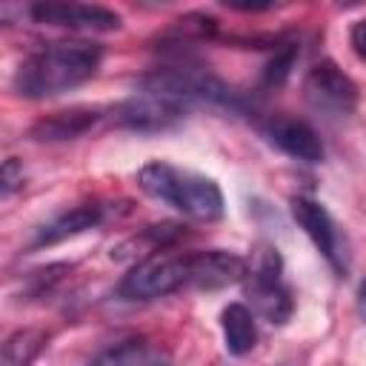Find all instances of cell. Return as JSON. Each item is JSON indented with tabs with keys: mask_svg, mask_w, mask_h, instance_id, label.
<instances>
[{
	"mask_svg": "<svg viewBox=\"0 0 366 366\" xmlns=\"http://www.w3.org/2000/svg\"><path fill=\"white\" fill-rule=\"evenodd\" d=\"M103 46L92 40H54L31 51L14 71V92L20 97H54L86 80L100 69Z\"/></svg>",
	"mask_w": 366,
	"mask_h": 366,
	"instance_id": "6da1fadb",
	"label": "cell"
},
{
	"mask_svg": "<svg viewBox=\"0 0 366 366\" xmlns=\"http://www.w3.org/2000/svg\"><path fill=\"white\" fill-rule=\"evenodd\" d=\"M137 183L146 194L169 203L172 209H177L192 220L212 223L223 214L220 186L212 177L197 174L192 169H180L166 160H152L137 172Z\"/></svg>",
	"mask_w": 366,
	"mask_h": 366,
	"instance_id": "7a4b0ae2",
	"label": "cell"
},
{
	"mask_svg": "<svg viewBox=\"0 0 366 366\" xmlns=\"http://www.w3.org/2000/svg\"><path fill=\"white\" fill-rule=\"evenodd\" d=\"M243 286H246V297L252 300L254 315L277 326L292 317L295 303H292L289 286L283 283V260L274 246H260L254 252V260L249 263Z\"/></svg>",
	"mask_w": 366,
	"mask_h": 366,
	"instance_id": "3957f363",
	"label": "cell"
},
{
	"mask_svg": "<svg viewBox=\"0 0 366 366\" xmlns=\"http://www.w3.org/2000/svg\"><path fill=\"white\" fill-rule=\"evenodd\" d=\"M189 286V254H152L120 280V297L154 300Z\"/></svg>",
	"mask_w": 366,
	"mask_h": 366,
	"instance_id": "277c9868",
	"label": "cell"
},
{
	"mask_svg": "<svg viewBox=\"0 0 366 366\" xmlns=\"http://www.w3.org/2000/svg\"><path fill=\"white\" fill-rule=\"evenodd\" d=\"M292 217L295 223L306 232V237L315 243V249L326 257V263L343 277L349 272V246L343 232L337 229L335 217L329 214V209L312 197H292L289 200Z\"/></svg>",
	"mask_w": 366,
	"mask_h": 366,
	"instance_id": "5b68a950",
	"label": "cell"
},
{
	"mask_svg": "<svg viewBox=\"0 0 366 366\" xmlns=\"http://www.w3.org/2000/svg\"><path fill=\"white\" fill-rule=\"evenodd\" d=\"M303 97L326 120H343L357 106V86L335 63L323 60L315 69H309L303 80Z\"/></svg>",
	"mask_w": 366,
	"mask_h": 366,
	"instance_id": "8992f818",
	"label": "cell"
},
{
	"mask_svg": "<svg viewBox=\"0 0 366 366\" xmlns=\"http://www.w3.org/2000/svg\"><path fill=\"white\" fill-rule=\"evenodd\" d=\"M34 23L71 29V31H114L120 29V14L106 6L89 3H34L26 9Z\"/></svg>",
	"mask_w": 366,
	"mask_h": 366,
	"instance_id": "52a82bcc",
	"label": "cell"
},
{
	"mask_svg": "<svg viewBox=\"0 0 366 366\" xmlns=\"http://www.w3.org/2000/svg\"><path fill=\"white\" fill-rule=\"evenodd\" d=\"M183 114H186V106H180V103H174V100H169L163 94L143 92V89L114 109V120L120 126H126V129H134V132L172 129Z\"/></svg>",
	"mask_w": 366,
	"mask_h": 366,
	"instance_id": "ba28073f",
	"label": "cell"
},
{
	"mask_svg": "<svg viewBox=\"0 0 366 366\" xmlns=\"http://www.w3.org/2000/svg\"><path fill=\"white\" fill-rule=\"evenodd\" d=\"M263 137L274 149H280L283 154H289L300 163H320L323 160V143L306 120H297L289 114H272L263 123Z\"/></svg>",
	"mask_w": 366,
	"mask_h": 366,
	"instance_id": "9c48e42d",
	"label": "cell"
},
{
	"mask_svg": "<svg viewBox=\"0 0 366 366\" xmlns=\"http://www.w3.org/2000/svg\"><path fill=\"white\" fill-rule=\"evenodd\" d=\"M249 263L226 249L189 252V286L194 289H223L232 283H243Z\"/></svg>",
	"mask_w": 366,
	"mask_h": 366,
	"instance_id": "30bf717a",
	"label": "cell"
},
{
	"mask_svg": "<svg viewBox=\"0 0 366 366\" xmlns=\"http://www.w3.org/2000/svg\"><path fill=\"white\" fill-rule=\"evenodd\" d=\"M106 206L100 203H83V206H74V209H66L60 212L57 217H51L46 226H40L34 232V240L31 246H54L66 237H74V234H83L94 226H100L106 220Z\"/></svg>",
	"mask_w": 366,
	"mask_h": 366,
	"instance_id": "8fae6325",
	"label": "cell"
},
{
	"mask_svg": "<svg viewBox=\"0 0 366 366\" xmlns=\"http://www.w3.org/2000/svg\"><path fill=\"white\" fill-rule=\"evenodd\" d=\"M220 329H223V343L226 352L234 357L249 355L257 346V326H254V312L246 309L243 303H229L220 312Z\"/></svg>",
	"mask_w": 366,
	"mask_h": 366,
	"instance_id": "7c38bea8",
	"label": "cell"
},
{
	"mask_svg": "<svg viewBox=\"0 0 366 366\" xmlns=\"http://www.w3.org/2000/svg\"><path fill=\"white\" fill-rule=\"evenodd\" d=\"M100 112L97 109H69V112H54L43 120L34 123L31 137L34 140H71L80 137L83 132H89L97 123Z\"/></svg>",
	"mask_w": 366,
	"mask_h": 366,
	"instance_id": "4fadbf2b",
	"label": "cell"
},
{
	"mask_svg": "<svg viewBox=\"0 0 366 366\" xmlns=\"http://www.w3.org/2000/svg\"><path fill=\"white\" fill-rule=\"evenodd\" d=\"M43 343H46V335L40 329H17L3 343L0 366H31L34 357L40 355Z\"/></svg>",
	"mask_w": 366,
	"mask_h": 366,
	"instance_id": "5bb4252c",
	"label": "cell"
},
{
	"mask_svg": "<svg viewBox=\"0 0 366 366\" xmlns=\"http://www.w3.org/2000/svg\"><path fill=\"white\" fill-rule=\"evenodd\" d=\"M92 366H157V357L146 352L143 340H126V343L103 352Z\"/></svg>",
	"mask_w": 366,
	"mask_h": 366,
	"instance_id": "9a60e30c",
	"label": "cell"
},
{
	"mask_svg": "<svg viewBox=\"0 0 366 366\" xmlns=\"http://www.w3.org/2000/svg\"><path fill=\"white\" fill-rule=\"evenodd\" d=\"M295 63V43H283V49L274 51V57L263 69V83L266 86H280L289 77V69Z\"/></svg>",
	"mask_w": 366,
	"mask_h": 366,
	"instance_id": "2e32d148",
	"label": "cell"
},
{
	"mask_svg": "<svg viewBox=\"0 0 366 366\" xmlns=\"http://www.w3.org/2000/svg\"><path fill=\"white\" fill-rule=\"evenodd\" d=\"M20 183H23V166L14 157H9L3 163V194H11Z\"/></svg>",
	"mask_w": 366,
	"mask_h": 366,
	"instance_id": "e0dca14e",
	"label": "cell"
},
{
	"mask_svg": "<svg viewBox=\"0 0 366 366\" xmlns=\"http://www.w3.org/2000/svg\"><path fill=\"white\" fill-rule=\"evenodd\" d=\"M349 43H352V49H355V54H357L360 60H366V17H363V20H357V23L352 26V34H349Z\"/></svg>",
	"mask_w": 366,
	"mask_h": 366,
	"instance_id": "ac0fdd59",
	"label": "cell"
},
{
	"mask_svg": "<svg viewBox=\"0 0 366 366\" xmlns=\"http://www.w3.org/2000/svg\"><path fill=\"white\" fill-rule=\"evenodd\" d=\"M360 312L366 315V283L360 286Z\"/></svg>",
	"mask_w": 366,
	"mask_h": 366,
	"instance_id": "d6986e66",
	"label": "cell"
},
{
	"mask_svg": "<svg viewBox=\"0 0 366 366\" xmlns=\"http://www.w3.org/2000/svg\"><path fill=\"white\" fill-rule=\"evenodd\" d=\"M280 366H295V363H280Z\"/></svg>",
	"mask_w": 366,
	"mask_h": 366,
	"instance_id": "ffe728a7",
	"label": "cell"
}]
</instances>
